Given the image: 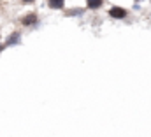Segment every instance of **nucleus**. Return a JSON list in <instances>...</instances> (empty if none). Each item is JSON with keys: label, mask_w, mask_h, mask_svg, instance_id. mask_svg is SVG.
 Segmentation results:
<instances>
[{"label": "nucleus", "mask_w": 151, "mask_h": 137, "mask_svg": "<svg viewBox=\"0 0 151 137\" xmlns=\"http://www.w3.org/2000/svg\"><path fill=\"white\" fill-rule=\"evenodd\" d=\"M127 14H128V11L127 9H123V7H118V5H114L109 9V16L114 18V19H125L127 18Z\"/></svg>", "instance_id": "obj_2"}, {"label": "nucleus", "mask_w": 151, "mask_h": 137, "mask_svg": "<svg viewBox=\"0 0 151 137\" xmlns=\"http://www.w3.org/2000/svg\"><path fill=\"white\" fill-rule=\"evenodd\" d=\"M67 14H69V16H72V14H79V16H81V14H83V11H81V9H72V11H69Z\"/></svg>", "instance_id": "obj_6"}, {"label": "nucleus", "mask_w": 151, "mask_h": 137, "mask_svg": "<svg viewBox=\"0 0 151 137\" xmlns=\"http://www.w3.org/2000/svg\"><path fill=\"white\" fill-rule=\"evenodd\" d=\"M46 4H47V7H49V9H55V11H58V9H63V5H65V0H47Z\"/></svg>", "instance_id": "obj_4"}, {"label": "nucleus", "mask_w": 151, "mask_h": 137, "mask_svg": "<svg viewBox=\"0 0 151 137\" xmlns=\"http://www.w3.org/2000/svg\"><path fill=\"white\" fill-rule=\"evenodd\" d=\"M19 42H21V34L19 32H12V34L9 35L2 44H0V53L5 49V48H11V46H19Z\"/></svg>", "instance_id": "obj_1"}, {"label": "nucleus", "mask_w": 151, "mask_h": 137, "mask_svg": "<svg viewBox=\"0 0 151 137\" xmlns=\"http://www.w3.org/2000/svg\"><path fill=\"white\" fill-rule=\"evenodd\" d=\"M135 2H141V0H135Z\"/></svg>", "instance_id": "obj_8"}, {"label": "nucleus", "mask_w": 151, "mask_h": 137, "mask_svg": "<svg viewBox=\"0 0 151 137\" xmlns=\"http://www.w3.org/2000/svg\"><path fill=\"white\" fill-rule=\"evenodd\" d=\"M21 2H23V4H34L35 0H21Z\"/></svg>", "instance_id": "obj_7"}, {"label": "nucleus", "mask_w": 151, "mask_h": 137, "mask_svg": "<svg viewBox=\"0 0 151 137\" xmlns=\"http://www.w3.org/2000/svg\"><path fill=\"white\" fill-rule=\"evenodd\" d=\"M34 23H37V14H35V12H30V14H27L25 18H21V25H23V27H30V25H34Z\"/></svg>", "instance_id": "obj_3"}, {"label": "nucleus", "mask_w": 151, "mask_h": 137, "mask_svg": "<svg viewBox=\"0 0 151 137\" xmlns=\"http://www.w3.org/2000/svg\"><path fill=\"white\" fill-rule=\"evenodd\" d=\"M102 4H104V0H86V7H88V9H91V11L100 9V7H102Z\"/></svg>", "instance_id": "obj_5"}]
</instances>
